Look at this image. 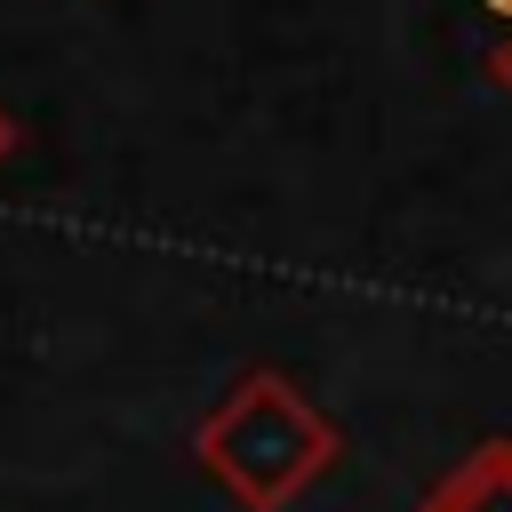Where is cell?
Segmentation results:
<instances>
[{
    "label": "cell",
    "instance_id": "obj_1",
    "mask_svg": "<svg viewBox=\"0 0 512 512\" xmlns=\"http://www.w3.org/2000/svg\"><path fill=\"white\" fill-rule=\"evenodd\" d=\"M336 424L280 376V368H248L208 416H200V432H192V456H200V472L232 496V504H248V512H288L328 464H336Z\"/></svg>",
    "mask_w": 512,
    "mask_h": 512
},
{
    "label": "cell",
    "instance_id": "obj_2",
    "mask_svg": "<svg viewBox=\"0 0 512 512\" xmlns=\"http://www.w3.org/2000/svg\"><path fill=\"white\" fill-rule=\"evenodd\" d=\"M416 512H512V440H488L472 448Z\"/></svg>",
    "mask_w": 512,
    "mask_h": 512
},
{
    "label": "cell",
    "instance_id": "obj_3",
    "mask_svg": "<svg viewBox=\"0 0 512 512\" xmlns=\"http://www.w3.org/2000/svg\"><path fill=\"white\" fill-rule=\"evenodd\" d=\"M16 152V120H8V104H0V160Z\"/></svg>",
    "mask_w": 512,
    "mask_h": 512
},
{
    "label": "cell",
    "instance_id": "obj_4",
    "mask_svg": "<svg viewBox=\"0 0 512 512\" xmlns=\"http://www.w3.org/2000/svg\"><path fill=\"white\" fill-rule=\"evenodd\" d=\"M496 80L512 88V32H504V48H496Z\"/></svg>",
    "mask_w": 512,
    "mask_h": 512
}]
</instances>
